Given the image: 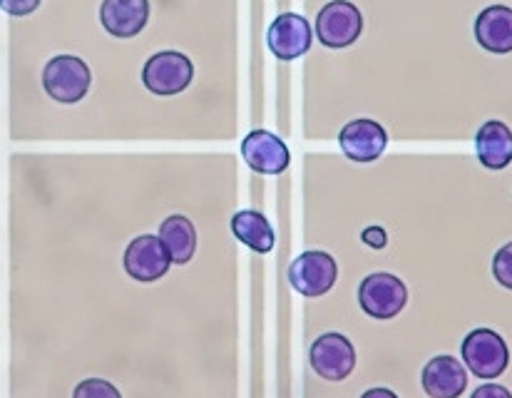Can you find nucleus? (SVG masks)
<instances>
[{
  "label": "nucleus",
  "instance_id": "nucleus-3",
  "mask_svg": "<svg viewBox=\"0 0 512 398\" xmlns=\"http://www.w3.org/2000/svg\"><path fill=\"white\" fill-rule=\"evenodd\" d=\"M194 80V63L177 50H160L142 68V83L152 95L172 98L184 93Z\"/></svg>",
  "mask_w": 512,
  "mask_h": 398
},
{
  "label": "nucleus",
  "instance_id": "nucleus-17",
  "mask_svg": "<svg viewBox=\"0 0 512 398\" xmlns=\"http://www.w3.org/2000/svg\"><path fill=\"white\" fill-rule=\"evenodd\" d=\"M232 232L239 242L247 244L256 254H269L274 249V227L256 209H239L232 217Z\"/></svg>",
  "mask_w": 512,
  "mask_h": 398
},
{
  "label": "nucleus",
  "instance_id": "nucleus-8",
  "mask_svg": "<svg viewBox=\"0 0 512 398\" xmlns=\"http://www.w3.org/2000/svg\"><path fill=\"white\" fill-rule=\"evenodd\" d=\"M122 264H125V272L135 282L152 284L170 272L172 259L160 237H155V234H140V237H135L127 244Z\"/></svg>",
  "mask_w": 512,
  "mask_h": 398
},
{
  "label": "nucleus",
  "instance_id": "nucleus-19",
  "mask_svg": "<svg viewBox=\"0 0 512 398\" xmlns=\"http://www.w3.org/2000/svg\"><path fill=\"white\" fill-rule=\"evenodd\" d=\"M493 277L500 287L512 289V242L503 244L493 257Z\"/></svg>",
  "mask_w": 512,
  "mask_h": 398
},
{
  "label": "nucleus",
  "instance_id": "nucleus-9",
  "mask_svg": "<svg viewBox=\"0 0 512 398\" xmlns=\"http://www.w3.org/2000/svg\"><path fill=\"white\" fill-rule=\"evenodd\" d=\"M339 147L348 160L368 165L386 152L388 132L381 122L371 120V117H358V120L343 125L339 132Z\"/></svg>",
  "mask_w": 512,
  "mask_h": 398
},
{
  "label": "nucleus",
  "instance_id": "nucleus-21",
  "mask_svg": "<svg viewBox=\"0 0 512 398\" xmlns=\"http://www.w3.org/2000/svg\"><path fill=\"white\" fill-rule=\"evenodd\" d=\"M470 398H512V394H510V389H505V386L488 381V384L478 386Z\"/></svg>",
  "mask_w": 512,
  "mask_h": 398
},
{
  "label": "nucleus",
  "instance_id": "nucleus-2",
  "mask_svg": "<svg viewBox=\"0 0 512 398\" xmlns=\"http://www.w3.org/2000/svg\"><path fill=\"white\" fill-rule=\"evenodd\" d=\"M92 85V73L78 55H55L45 63L43 88L55 102L75 105L87 95Z\"/></svg>",
  "mask_w": 512,
  "mask_h": 398
},
{
  "label": "nucleus",
  "instance_id": "nucleus-22",
  "mask_svg": "<svg viewBox=\"0 0 512 398\" xmlns=\"http://www.w3.org/2000/svg\"><path fill=\"white\" fill-rule=\"evenodd\" d=\"M363 242H366L368 247L383 249L386 247V232H383L381 227H368L366 232H363Z\"/></svg>",
  "mask_w": 512,
  "mask_h": 398
},
{
  "label": "nucleus",
  "instance_id": "nucleus-11",
  "mask_svg": "<svg viewBox=\"0 0 512 398\" xmlns=\"http://www.w3.org/2000/svg\"><path fill=\"white\" fill-rule=\"evenodd\" d=\"M242 157L259 175H281L291 162L286 142L269 130L249 132L242 142Z\"/></svg>",
  "mask_w": 512,
  "mask_h": 398
},
{
  "label": "nucleus",
  "instance_id": "nucleus-12",
  "mask_svg": "<svg viewBox=\"0 0 512 398\" xmlns=\"http://www.w3.org/2000/svg\"><path fill=\"white\" fill-rule=\"evenodd\" d=\"M150 20V0H102L100 23L112 38L127 40L145 30Z\"/></svg>",
  "mask_w": 512,
  "mask_h": 398
},
{
  "label": "nucleus",
  "instance_id": "nucleus-16",
  "mask_svg": "<svg viewBox=\"0 0 512 398\" xmlns=\"http://www.w3.org/2000/svg\"><path fill=\"white\" fill-rule=\"evenodd\" d=\"M157 237L165 244L167 254H170L172 264H189L197 254V229H194L192 219L184 214H172L160 224V234Z\"/></svg>",
  "mask_w": 512,
  "mask_h": 398
},
{
  "label": "nucleus",
  "instance_id": "nucleus-15",
  "mask_svg": "<svg viewBox=\"0 0 512 398\" xmlns=\"http://www.w3.org/2000/svg\"><path fill=\"white\" fill-rule=\"evenodd\" d=\"M475 152L488 170H505L512 162V130L503 120H488L475 132Z\"/></svg>",
  "mask_w": 512,
  "mask_h": 398
},
{
  "label": "nucleus",
  "instance_id": "nucleus-13",
  "mask_svg": "<svg viewBox=\"0 0 512 398\" xmlns=\"http://www.w3.org/2000/svg\"><path fill=\"white\" fill-rule=\"evenodd\" d=\"M421 384L430 398H460L468 389V369L455 356H435L423 366Z\"/></svg>",
  "mask_w": 512,
  "mask_h": 398
},
{
  "label": "nucleus",
  "instance_id": "nucleus-5",
  "mask_svg": "<svg viewBox=\"0 0 512 398\" xmlns=\"http://www.w3.org/2000/svg\"><path fill=\"white\" fill-rule=\"evenodd\" d=\"M363 15L351 0H329L316 15V38L331 50H343L361 38Z\"/></svg>",
  "mask_w": 512,
  "mask_h": 398
},
{
  "label": "nucleus",
  "instance_id": "nucleus-14",
  "mask_svg": "<svg viewBox=\"0 0 512 398\" xmlns=\"http://www.w3.org/2000/svg\"><path fill=\"white\" fill-rule=\"evenodd\" d=\"M475 40L483 50L495 55L512 53V8L510 5H488L475 18Z\"/></svg>",
  "mask_w": 512,
  "mask_h": 398
},
{
  "label": "nucleus",
  "instance_id": "nucleus-20",
  "mask_svg": "<svg viewBox=\"0 0 512 398\" xmlns=\"http://www.w3.org/2000/svg\"><path fill=\"white\" fill-rule=\"evenodd\" d=\"M40 3H43V0H3V3H0V8H3L8 15L23 18V15L35 13V10L40 8Z\"/></svg>",
  "mask_w": 512,
  "mask_h": 398
},
{
  "label": "nucleus",
  "instance_id": "nucleus-6",
  "mask_svg": "<svg viewBox=\"0 0 512 398\" xmlns=\"http://www.w3.org/2000/svg\"><path fill=\"white\" fill-rule=\"evenodd\" d=\"M339 279V264L329 252L311 249L299 254L289 267V282L299 294L309 299H319L334 289Z\"/></svg>",
  "mask_w": 512,
  "mask_h": 398
},
{
  "label": "nucleus",
  "instance_id": "nucleus-23",
  "mask_svg": "<svg viewBox=\"0 0 512 398\" xmlns=\"http://www.w3.org/2000/svg\"><path fill=\"white\" fill-rule=\"evenodd\" d=\"M361 398H398L391 389H383V386H376V389H368Z\"/></svg>",
  "mask_w": 512,
  "mask_h": 398
},
{
  "label": "nucleus",
  "instance_id": "nucleus-4",
  "mask_svg": "<svg viewBox=\"0 0 512 398\" xmlns=\"http://www.w3.org/2000/svg\"><path fill=\"white\" fill-rule=\"evenodd\" d=\"M358 304L371 319H396L408 304V289L403 279L391 272H373L358 287Z\"/></svg>",
  "mask_w": 512,
  "mask_h": 398
},
{
  "label": "nucleus",
  "instance_id": "nucleus-10",
  "mask_svg": "<svg viewBox=\"0 0 512 398\" xmlns=\"http://www.w3.org/2000/svg\"><path fill=\"white\" fill-rule=\"evenodd\" d=\"M311 43H314V30H311L309 20L299 13L276 15L266 33L269 50L276 55V60H286V63L309 53Z\"/></svg>",
  "mask_w": 512,
  "mask_h": 398
},
{
  "label": "nucleus",
  "instance_id": "nucleus-24",
  "mask_svg": "<svg viewBox=\"0 0 512 398\" xmlns=\"http://www.w3.org/2000/svg\"><path fill=\"white\" fill-rule=\"evenodd\" d=\"M0 3H3V0H0Z\"/></svg>",
  "mask_w": 512,
  "mask_h": 398
},
{
  "label": "nucleus",
  "instance_id": "nucleus-1",
  "mask_svg": "<svg viewBox=\"0 0 512 398\" xmlns=\"http://www.w3.org/2000/svg\"><path fill=\"white\" fill-rule=\"evenodd\" d=\"M465 366L478 379H498L510 364V349L495 329H473L460 346Z\"/></svg>",
  "mask_w": 512,
  "mask_h": 398
},
{
  "label": "nucleus",
  "instance_id": "nucleus-18",
  "mask_svg": "<svg viewBox=\"0 0 512 398\" xmlns=\"http://www.w3.org/2000/svg\"><path fill=\"white\" fill-rule=\"evenodd\" d=\"M73 398H122L120 389L107 379H83L75 386Z\"/></svg>",
  "mask_w": 512,
  "mask_h": 398
},
{
  "label": "nucleus",
  "instance_id": "nucleus-7",
  "mask_svg": "<svg viewBox=\"0 0 512 398\" xmlns=\"http://www.w3.org/2000/svg\"><path fill=\"white\" fill-rule=\"evenodd\" d=\"M309 359L321 379L336 381V384L348 379L356 369V349H353L351 339H346L339 331H329V334L319 336L311 344Z\"/></svg>",
  "mask_w": 512,
  "mask_h": 398
}]
</instances>
